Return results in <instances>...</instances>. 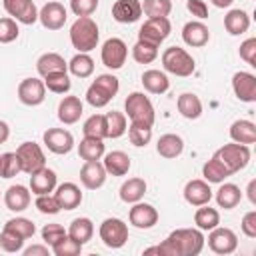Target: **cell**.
<instances>
[{"mask_svg":"<svg viewBox=\"0 0 256 256\" xmlns=\"http://www.w3.org/2000/svg\"><path fill=\"white\" fill-rule=\"evenodd\" d=\"M204 234L200 228H178L168 234V238L152 248H146L144 254L160 256H198L204 248Z\"/></svg>","mask_w":256,"mask_h":256,"instance_id":"cell-1","label":"cell"},{"mask_svg":"<svg viewBox=\"0 0 256 256\" xmlns=\"http://www.w3.org/2000/svg\"><path fill=\"white\" fill-rule=\"evenodd\" d=\"M20 30L14 18H0V42L2 44H10L18 38Z\"/></svg>","mask_w":256,"mask_h":256,"instance_id":"cell-50","label":"cell"},{"mask_svg":"<svg viewBox=\"0 0 256 256\" xmlns=\"http://www.w3.org/2000/svg\"><path fill=\"white\" fill-rule=\"evenodd\" d=\"M242 232L248 238H256V210H250L242 216V224H240Z\"/></svg>","mask_w":256,"mask_h":256,"instance_id":"cell-55","label":"cell"},{"mask_svg":"<svg viewBox=\"0 0 256 256\" xmlns=\"http://www.w3.org/2000/svg\"><path fill=\"white\" fill-rule=\"evenodd\" d=\"M128 138L134 146L142 148L152 140V126H142V124H130L128 128Z\"/></svg>","mask_w":256,"mask_h":256,"instance_id":"cell-47","label":"cell"},{"mask_svg":"<svg viewBox=\"0 0 256 256\" xmlns=\"http://www.w3.org/2000/svg\"><path fill=\"white\" fill-rule=\"evenodd\" d=\"M146 180L144 178H128L122 186H120V200L126 204H134L140 202L146 194Z\"/></svg>","mask_w":256,"mask_h":256,"instance_id":"cell-29","label":"cell"},{"mask_svg":"<svg viewBox=\"0 0 256 256\" xmlns=\"http://www.w3.org/2000/svg\"><path fill=\"white\" fill-rule=\"evenodd\" d=\"M106 130H108V138H120L126 128H128V120H126V114L122 112H106Z\"/></svg>","mask_w":256,"mask_h":256,"instance_id":"cell-40","label":"cell"},{"mask_svg":"<svg viewBox=\"0 0 256 256\" xmlns=\"http://www.w3.org/2000/svg\"><path fill=\"white\" fill-rule=\"evenodd\" d=\"M46 98V86L40 78H24L18 84V100L26 106H38Z\"/></svg>","mask_w":256,"mask_h":256,"instance_id":"cell-12","label":"cell"},{"mask_svg":"<svg viewBox=\"0 0 256 256\" xmlns=\"http://www.w3.org/2000/svg\"><path fill=\"white\" fill-rule=\"evenodd\" d=\"M68 70L76 76V78H88L94 72V60L88 56V52H78L70 62H68Z\"/></svg>","mask_w":256,"mask_h":256,"instance_id":"cell-39","label":"cell"},{"mask_svg":"<svg viewBox=\"0 0 256 256\" xmlns=\"http://www.w3.org/2000/svg\"><path fill=\"white\" fill-rule=\"evenodd\" d=\"M4 228L10 230V232H14V234H18V236L24 238V240H28V238H32V236L36 234V226H34V222L28 220V218H22V216H18V218H10V220L4 224Z\"/></svg>","mask_w":256,"mask_h":256,"instance_id":"cell-43","label":"cell"},{"mask_svg":"<svg viewBox=\"0 0 256 256\" xmlns=\"http://www.w3.org/2000/svg\"><path fill=\"white\" fill-rule=\"evenodd\" d=\"M184 150V140L178 136V134H162L156 142V152L162 156V158H178Z\"/></svg>","mask_w":256,"mask_h":256,"instance_id":"cell-27","label":"cell"},{"mask_svg":"<svg viewBox=\"0 0 256 256\" xmlns=\"http://www.w3.org/2000/svg\"><path fill=\"white\" fill-rule=\"evenodd\" d=\"M84 136H94V138H108V130H106V116L104 114H92L90 118H86L84 126H82Z\"/></svg>","mask_w":256,"mask_h":256,"instance_id":"cell-41","label":"cell"},{"mask_svg":"<svg viewBox=\"0 0 256 256\" xmlns=\"http://www.w3.org/2000/svg\"><path fill=\"white\" fill-rule=\"evenodd\" d=\"M78 154L84 162L90 160H100L104 156V140L102 138H94V136H84L78 144Z\"/></svg>","mask_w":256,"mask_h":256,"instance_id":"cell-34","label":"cell"},{"mask_svg":"<svg viewBox=\"0 0 256 256\" xmlns=\"http://www.w3.org/2000/svg\"><path fill=\"white\" fill-rule=\"evenodd\" d=\"M8 136H10V128L4 120H0V144H4L8 140Z\"/></svg>","mask_w":256,"mask_h":256,"instance_id":"cell-58","label":"cell"},{"mask_svg":"<svg viewBox=\"0 0 256 256\" xmlns=\"http://www.w3.org/2000/svg\"><path fill=\"white\" fill-rule=\"evenodd\" d=\"M224 28H226L232 36L244 34V32L250 28V16H248V12H244V10H240V8L230 10V12L224 16Z\"/></svg>","mask_w":256,"mask_h":256,"instance_id":"cell-30","label":"cell"},{"mask_svg":"<svg viewBox=\"0 0 256 256\" xmlns=\"http://www.w3.org/2000/svg\"><path fill=\"white\" fill-rule=\"evenodd\" d=\"M240 58L250 66H256V38H248L240 44Z\"/></svg>","mask_w":256,"mask_h":256,"instance_id":"cell-54","label":"cell"},{"mask_svg":"<svg viewBox=\"0 0 256 256\" xmlns=\"http://www.w3.org/2000/svg\"><path fill=\"white\" fill-rule=\"evenodd\" d=\"M210 2H212L216 8H228V6H230L234 0H210Z\"/></svg>","mask_w":256,"mask_h":256,"instance_id":"cell-60","label":"cell"},{"mask_svg":"<svg viewBox=\"0 0 256 256\" xmlns=\"http://www.w3.org/2000/svg\"><path fill=\"white\" fill-rule=\"evenodd\" d=\"M0 248L4 250V252H20L22 248H24V238H20L18 234H14V232H10V230H2L0 232Z\"/></svg>","mask_w":256,"mask_h":256,"instance_id":"cell-49","label":"cell"},{"mask_svg":"<svg viewBox=\"0 0 256 256\" xmlns=\"http://www.w3.org/2000/svg\"><path fill=\"white\" fill-rule=\"evenodd\" d=\"M128 218H130V224L132 226H136L140 230H148V228H152L158 222V210L152 204L134 202V206L128 212Z\"/></svg>","mask_w":256,"mask_h":256,"instance_id":"cell-17","label":"cell"},{"mask_svg":"<svg viewBox=\"0 0 256 256\" xmlns=\"http://www.w3.org/2000/svg\"><path fill=\"white\" fill-rule=\"evenodd\" d=\"M98 24L90 16H78L70 26V42L78 52H90L98 46Z\"/></svg>","mask_w":256,"mask_h":256,"instance_id":"cell-2","label":"cell"},{"mask_svg":"<svg viewBox=\"0 0 256 256\" xmlns=\"http://www.w3.org/2000/svg\"><path fill=\"white\" fill-rule=\"evenodd\" d=\"M34 204H36L38 212H42V214H58L62 210L54 194H38Z\"/></svg>","mask_w":256,"mask_h":256,"instance_id":"cell-51","label":"cell"},{"mask_svg":"<svg viewBox=\"0 0 256 256\" xmlns=\"http://www.w3.org/2000/svg\"><path fill=\"white\" fill-rule=\"evenodd\" d=\"M156 56H158V46H152V44H146L140 40L132 46V58L138 64H150L156 60Z\"/></svg>","mask_w":256,"mask_h":256,"instance_id":"cell-44","label":"cell"},{"mask_svg":"<svg viewBox=\"0 0 256 256\" xmlns=\"http://www.w3.org/2000/svg\"><path fill=\"white\" fill-rule=\"evenodd\" d=\"M182 40H184L188 46H192V48H202V46H206L208 40H210V30H208V26H206L204 22H200V20H190V22H186L184 28H182Z\"/></svg>","mask_w":256,"mask_h":256,"instance_id":"cell-20","label":"cell"},{"mask_svg":"<svg viewBox=\"0 0 256 256\" xmlns=\"http://www.w3.org/2000/svg\"><path fill=\"white\" fill-rule=\"evenodd\" d=\"M208 246L216 254H232L236 250V246H238V236L230 228L216 226L208 234Z\"/></svg>","mask_w":256,"mask_h":256,"instance_id":"cell-11","label":"cell"},{"mask_svg":"<svg viewBox=\"0 0 256 256\" xmlns=\"http://www.w3.org/2000/svg\"><path fill=\"white\" fill-rule=\"evenodd\" d=\"M82 116V102L78 96H64L58 104V120L62 124H76Z\"/></svg>","mask_w":256,"mask_h":256,"instance_id":"cell-25","label":"cell"},{"mask_svg":"<svg viewBox=\"0 0 256 256\" xmlns=\"http://www.w3.org/2000/svg\"><path fill=\"white\" fill-rule=\"evenodd\" d=\"M232 90L242 102H256V76L252 72H236L232 76Z\"/></svg>","mask_w":256,"mask_h":256,"instance_id":"cell-16","label":"cell"},{"mask_svg":"<svg viewBox=\"0 0 256 256\" xmlns=\"http://www.w3.org/2000/svg\"><path fill=\"white\" fill-rule=\"evenodd\" d=\"M194 224L200 228V230H212L220 224V212L216 208H210L208 204H202L198 206L196 214H194Z\"/></svg>","mask_w":256,"mask_h":256,"instance_id":"cell-38","label":"cell"},{"mask_svg":"<svg viewBox=\"0 0 256 256\" xmlns=\"http://www.w3.org/2000/svg\"><path fill=\"white\" fill-rule=\"evenodd\" d=\"M52 248V252L56 254V256H78L80 252H82V244H78L74 238H70L68 234L62 238V240H58L56 244H52L50 246Z\"/></svg>","mask_w":256,"mask_h":256,"instance_id":"cell-48","label":"cell"},{"mask_svg":"<svg viewBox=\"0 0 256 256\" xmlns=\"http://www.w3.org/2000/svg\"><path fill=\"white\" fill-rule=\"evenodd\" d=\"M142 86L150 92V94H164L170 88V80L164 72L160 70H146L142 74Z\"/></svg>","mask_w":256,"mask_h":256,"instance_id":"cell-35","label":"cell"},{"mask_svg":"<svg viewBox=\"0 0 256 256\" xmlns=\"http://www.w3.org/2000/svg\"><path fill=\"white\" fill-rule=\"evenodd\" d=\"M68 232V236L70 238H74L78 244H86L88 240H92V234H94V224H92V220L90 218H86V216H82V218H74L72 220V224H70V228L66 230Z\"/></svg>","mask_w":256,"mask_h":256,"instance_id":"cell-36","label":"cell"},{"mask_svg":"<svg viewBox=\"0 0 256 256\" xmlns=\"http://www.w3.org/2000/svg\"><path fill=\"white\" fill-rule=\"evenodd\" d=\"M56 188V172L50 168H42L34 174H30V192L32 194H50Z\"/></svg>","mask_w":256,"mask_h":256,"instance_id":"cell-23","label":"cell"},{"mask_svg":"<svg viewBox=\"0 0 256 256\" xmlns=\"http://www.w3.org/2000/svg\"><path fill=\"white\" fill-rule=\"evenodd\" d=\"M98 8V0H70V10L76 16H90Z\"/></svg>","mask_w":256,"mask_h":256,"instance_id":"cell-53","label":"cell"},{"mask_svg":"<svg viewBox=\"0 0 256 256\" xmlns=\"http://www.w3.org/2000/svg\"><path fill=\"white\" fill-rule=\"evenodd\" d=\"M176 106H178V112H180L184 118H188V120H196V118H200V114H202V102H200V98H198L196 94H192V92L180 94L178 100H176Z\"/></svg>","mask_w":256,"mask_h":256,"instance_id":"cell-33","label":"cell"},{"mask_svg":"<svg viewBox=\"0 0 256 256\" xmlns=\"http://www.w3.org/2000/svg\"><path fill=\"white\" fill-rule=\"evenodd\" d=\"M240 200H242V192H240V188H238L236 184H232V182H226V184H222V186L216 190V204H218L220 208H224V210L236 208V206L240 204Z\"/></svg>","mask_w":256,"mask_h":256,"instance_id":"cell-32","label":"cell"},{"mask_svg":"<svg viewBox=\"0 0 256 256\" xmlns=\"http://www.w3.org/2000/svg\"><path fill=\"white\" fill-rule=\"evenodd\" d=\"M106 176L108 174H106V170H104V166H102L100 160L84 162V166L80 168V182L88 190H98L100 186H104Z\"/></svg>","mask_w":256,"mask_h":256,"instance_id":"cell-18","label":"cell"},{"mask_svg":"<svg viewBox=\"0 0 256 256\" xmlns=\"http://www.w3.org/2000/svg\"><path fill=\"white\" fill-rule=\"evenodd\" d=\"M230 138L238 144H254L256 142V124L250 120H236L230 126Z\"/></svg>","mask_w":256,"mask_h":256,"instance_id":"cell-31","label":"cell"},{"mask_svg":"<svg viewBox=\"0 0 256 256\" xmlns=\"http://www.w3.org/2000/svg\"><path fill=\"white\" fill-rule=\"evenodd\" d=\"M120 90V82L114 74H100L86 90V102L94 108H104Z\"/></svg>","mask_w":256,"mask_h":256,"instance_id":"cell-3","label":"cell"},{"mask_svg":"<svg viewBox=\"0 0 256 256\" xmlns=\"http://www.w3.org/2000/svg\"><path fill=\"white\" fill-rule=\"evenodd\" d=\"M170 30H172V24H170L168 16L148 18L142 24L140 32H138V40L146 42V44H152V46H160L170 36Z\"/></svg>","mask_w":256,"mask_h":256,"instance_id":"cell-7","label":"cell"},{"mask_svg":"<svg viewBox=\"0 0 256 256\" xmlns=\"http://www.w3.org/2000/svg\"><path fill=\"white\" fill-rule=\"evenodd\" d=\"M170 10H172V0H144L142 2V12L148 18L168 16Z\"/></svg>","mask_w":256,"mask_h":256,"instance_id":"cell-46","label":"cell"},{"mask_svg":"<svg viewBox=\"0 0 256 256\" xmlns=\"http://www.w3.org/2000/svg\"><path fill=\"white\" fill-rule=\"evenodd\" d=\"M36 70L44 78V76H48L52 72H66L68 70V62L56 52H46L36 60Z\"/></svg>","mask_w":256,"mask_h":256,"instance_id":"cell-28","label":"cell"},{"mask_svg":"<svg viewBox=\"0 0 256 256\" xmlns=\"http://www.w3.org/2000/svg\"><path fill=\"white\" fill-rule=\"evenodd\" d=\"M184 200L190 206H202L212 200V188L206 180H190L184 186Z\"/></svg>","mask_w":256,"mask_h":256,"instance_id":"cell-21","label":"cell"},{"mask_svg":"<svg viewBox=\"0 0 256 256\" xmlns=\"http://www.w3.org/2000/svg\"><path fill=\"white\" fill-rule=\"evenodd\" d=\"M248 198H250V202L252 204H256V180H250L248 182Z\"/></svg>","mask_w":256,"mask_h":256,"instance_id":"cell-59","label":"cell"},{"mask_svg":"<svg viewBox=\"0 0 256 256\" xmlns=\"http://www.w3.org/2000/svg\"><path fill=\"white\" fill-rule=\"evenodd\" d=\"M202 176H204V180L208 182V184H222L228 176H232L228 170H226V166L216 158V156H212L204 166H202Z\"/></svg>","mask_w":256,"mask_h":256,"instance_id":"cell-37","label":"cell"},{"mask_svg":"<svg viewBox=\"0 0 256 256\" xmlns=\"http://www.w3.org/2000/svg\"><path fill=\"white\" fill-rule=\"evenodd\" d=\"M124 110H126V116L130 118V124L152 126L154 120H156L154 106H152L150 98L144 96L142 92H132V94H128V98H126V102H124Z\"/></svg>","mask_w":256,"mask_h":256,"instance_id":"cell-4","label":"cell"},{"mask_svg":"<svg viewBox=\"0 0 256 256\" xmlns=\"http://www.w3.org/2000/svg\"><path fill=\"white\" fill-rule=\"evenodd\" d=\"M126 56H128V46L124 40L120 38H108L104 44H102V50H100V58H102V64L110 70H118L124 66L126 62Z\"/></svg>","mask_w":256,"mask_h":256,"instance_id":"cell-10","label":"cell"},{"mask_svg":"<svg viewBox=\"0 0 256 256\" xmlns=\"http://www.w3.org/2000/svg\"><path fill=\"white\" fill-rule=\"evenodd\" d=\"M142 16L140 0H116L112 6V18L120 24H132Z\"/></svg>","mask_w":256,"mask_h":256,"instance_id":"cell-19","label":"cell"},{"mask_svg":"<svg viewBox=\"0 0 256 256\" xmlns=\"http://www.w3.org/2000/svg\"><path fill=\"white\" fill-rule=\"evenodd\" d=\"M106 174H112V176H124L128 174L130 170V156L122 150H112L104 156V162H102Z\"/></svg>","mask_w":256,"mask_h":256,"instance_id":"cell-26","label":"cell"},{"mask_svg":"<svg viewBox=\"0 0 256 256\" xmlns=\"http://www.w3.org/2000/svg\"><path fill=\"white\" fill-rule=\"evenodd\" d=\"M46 148L54 154H68L74 148V136L72 132L64 130V128H48L42 136Z\"/></svg>","mask_w":256,"mask_h":256,"instance_id":"cell-13","label":"cell"},{"mask_svg":"<svg viewBox=\"0 0 256 256\" xmlns=\"http://www.w3.org/2000/svg\"><path fill=\"white\" fill-rule=\"evenodd\" d=\"M18 172H22V168L16 152L0 154V178H14Z\"/></svg>","mask_w":256,"mask_h":256,"instance_id":"cell-45","label":"cell"},{"mask_svg":"<svg viewBox=\"0 0 256 256\" xmlns=\"http://www.w3.org/2000/svg\"><path fill=\"white\" fill-rule=\"evenodd\" d=\"M68 232L64 230V226H60V224H46L44 228H42V240L48 244V246H52V244H56L58 240H62L64 236H66Z\"/></svg>","mask_w":256,"mask_h":256,"instance_id":"cell-52","label":"cell"},{"mask_svg":"<svg viewBox=\"0 0 256 256\" xmlns=\"http://www.w3.org/2000/svg\"><path fill=\"white\" fill-rule=\"evenodd\" d=\"M162 66L166 72L180 76V78H186L196 70L194 58L180 46H170L162 52Z\"/></svg>","mask_w":256,"mask_h":256,"instance_id":"cell-5","label":"cell"},{"mask_svg":"<svg viewBox=\"0 0 256 256\" xmlns=\"http://www.w3.org/2000/svg\"><path fill=\"white\" fill-rule=\"evenodd\" d=\"M214 156L226 166V170L230 174H236V172H240L242 168L248 166V162H250V148L246 144L232 142V144H224L222 148H218L214 152Z\"/></svg>","mask_w":256,"mask_h":256,"instance_id":"cell-6","label":"cell"},{"mask_svg":"<svg viewBox=\"0 0 256 256\" xmlns=\"http://www.w3.org/2000/svg\"><path fill=\"white\" fill-rule=\"evenodd\" d=\"M34 254H40V256H48V246H42V244H34L30 248L24 250V256H34Z\"/></svg>","mask_w":256,"mask_h":256,"instance_id":"cell-57","label":"cell"},{"mask_svg":"<svg viewBox=\"0 0 256 256\" xmlns=\"http://www.w3.org/2000/svg\"><path fill=\"white\" fill-rule=\"evenodd\" d=\"M44 86L54 94H66L72 88V82H70L68 72H52L44 76Z\"/></svg>","mask_w":256,"mask_h":256,"instance_id":"cell-42","label":"cell"},{"mask_svg":"<svg viewBox=\"0 0 256 256\" xmlns=\"http://www.w3.org/2000/svg\"><path fill=\"white\" fill-rule=\"evenodd\" d=\"M4 10L22 24H34L38 20V10L32 0H2Z\"/></svg>","mask_w":256,"mask_h":256,"instance_id":"cell-14","label":"cell"},{"mask_svg":"<svg viewBox=\"0 0 256 256\" xmlns=\"http://www.w3.org/2000/svg\"><path fill=\"white\" fill-rule=\"evenodd\" d=\"M30 190L22 184H14L4 192V204L10 212H24L30 206Z\"/></svg>","mask_w":256,"mask_h":256,"instance_id":"cell-22","label":"cell"},{"mask_svg":"<svg viewBox=\"0 0 256 256\" xmlns=\"http://www.w3.org/2000/svg\"><path fill=\"white\" fill-rule=\"evenodd\" d=\"M66 18H68L66 8L60 2H56V0L44 4L42 10L38 12V20L42 22V26L46 30H60L66 24Z\"/></svg>","mask_w":256,"mask_h":256,"instance_id":"cell-15","label":"cell"},{"mask_svg":"<svg viewBox=\"0 0 256 256\" xmlns=\"http://www.w3.org/2000/svg\"><path fill=\"white\" fill-rule=\"evenodd\" d=\"M16 156L20 160V168L26 174H34L46 166V156L36 142H22L16 148Z\"/></svg>","mask_w":256,"mask_h":256,"instance_id":"cell-9","label":"cell"},{"mask_svg":"<svg viewBox=\"0 0 256 256\" xmlns=\"http://www.w3.org/2000/svg\"><path fill=\"white\" fill-rule=\"evenodd\" d=\"M54 196H56V200H58V204H60L62 210H74V208H78L80 202H82V192H80V188H78L74 182H64V184H60V186L56 188Z\"/></svg>","mask_w":256,"mask_h":256,"instance_id":"cell-24","label":"cell"},{"mask_svg":"<svg viewBox=\"0 0 256 256\" xmlns=\"http://www.w3.org/2000/svg\"><path fill=\"white\" fill-rule=\"evenodd\" d=\"M186 8H188V12H190L192 16H196L198 20L208 18V6H206L204 0H188V2H186Z\"/></svg>","mask_w":256,"mask_h":256,"instance_id":"cell-56","label":"cell"},{"mask_svg":"<svg viewBox=\"0 0 256 256\" xmlns=\"http://www.w3.org/2000/svg\"><path fill=\"white\" fill-rule=\"evenodd\" d=\"M98 234L108 248H122L128 242V226L120 218H106L100 224Z\"/></svg>","mask_w":256,"mask_h":256,"instance_id":"cell-8","label":"cell"}]
</instances>
